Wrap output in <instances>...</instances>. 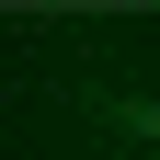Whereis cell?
Instances as JSON below:
<instances>
[{
	"mask_svg": "<svg viewBox=\"0 0 160 160\" xmlns=\"http://www.w3.org/2000/svg\"><path fill=\"white\" fill-rule=\"evenodd\" d=\"M149 160H160V149H149Z\"/></svg>",
	"mask_w": 160,
	"mask_h": 160,
	"instance_id": "1",
	"label": "cell"
}]
</instances>
